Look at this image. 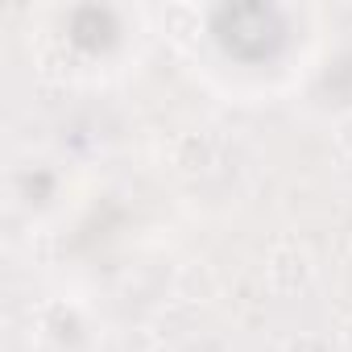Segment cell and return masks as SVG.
I'll list each match as a JSON object with an SVG mask.
<instances>
[{
    "label": "cell",
    "instance_id": "6da1fadb",
    "mask_svg": "<svg viewBox=\"0 0 352 352\" xmlns=\"http://www.w3.org/2000/svg\"><path fill=\"white\" fill-rule=\"evenodd\" d=\"M315 265H311V253L298 249V245H282L265 257V282L278 290V294H294L311 282Z\"/></svg>",
    "mask_w": 352,
    "mask_h": 352
},
{
    "label": "cell",
    "instance_id": "7a4b0ae2",
    "mask_svg": "<svg viewBox=\"0 0 352 352\" xmlns=\"http://www.w3.org/2000/svg\"><path fill=\"white\" fill-rule=\"evenodd\" d=\"M216 153H220V145L212 133H191V137H183L179 162H187V170H208L216 162Z\"/></svg>",
    "mask_w": 352,
    "mask_h": 352
},
{
    "label": "cell",
    "instance_id": "3957f363",
    "mask_svg": "<svg viewBox=\"0 0 352 352\" xmlns=\"http://www.w3.org/2000/svg\"><path fill=\"white\" fill-rule=\"evenodd\" d=\"M162 25H166V34H174V38H191V34H199V13H195L191 5H170V9L162 13Z\"/></svg>",
    "mask_w": 352,
    "mask_h": 352
},
{
    "label": "cell",
    "instance_id": "277c9868",
    "mask_svg": "<svg viewBox=\"0 0 352 352\" xmlns=\"http://www.w3.org/2000/svg\"><path fill=\"white\" fill-rule=\"evenodd\" d=\"M286 352H331V344H327V336H294L286 344Z\"/></svg>",
    "mask_w": 352,
    "mask_h": 352
},
{
    "label": "cell",
    "instance_id": "5b68a950",
    "mask_svg": "<svg viewBox=\"0 0 352 352\" xmlns=\"http://www.w3.org/2000/svg\"><path fill=\"white\" fill-rule=\"evenodd\" d=\"M336 141H340V149H344V153H352V116H344V120H340Z\"/></svg>",
    "mask_w": 352,
    "mask_h": 352
}]
</instances>
